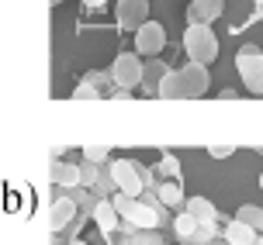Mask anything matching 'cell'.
Instances as JSON below:
<instances>
[{"label":"cell","instance_id":"5b68a950","mask_svg":"<svg viewBox=\"0 0 263 245\" xmlns=\"http://www.w3.org/2000/svg\"><path fill=\"white\" fill-rule=\"evenodd\" d=\"M166 45V28L159 25V21H145L139 31H135V52L145 55V59H156L159 52Z\"/></svg>","mask_w":263,"mask_h":245},{"label":"cell","instance_id":"6da1fadb","mask_svg":"<svg viewBox=\"0 0 263 245\" xmlns=\"http://www.w3.org/2000/svg\"><path fill=\"white\" fill-rule=\"evenodd\" d=\"M208 87H211L208 66L187 63L184 69H170V73L163 76L156 97H163V100H194V97H204Z\"/></svg>","mask_w":263,"mask_h":245},{"label":"cell","instance_id":"603a6c76","mask_svg":"<svg viewBox=\"0 0 263 245\" xmlns=\"http://www.w3.org/2000/svg\"><path fill=\"white\" fill-rule=\"evenodd\" d=\"M73 97H77V100H97L101 93H97V87H93V83H80L77 90H73Z\"/></svg>","mask_w":263,"mask_h":245},{"label":"cell","instance_id":"8fae6325","mask_svg":"<svg viewBox=\"0 0 263 245\" xmlns=\"http://www.w3.org/2000/svg\"><path fill=\"white\" fill-rule=\"evenodd\" d=\"M128 224H135V228H159L163 218H159L156 207L145 204L142 197H139V200H135V211H132V218H128Z\"/></svg>","mask_w":263,"mask_h":245},{"label":"cell","instance_id":"83f0119b","mask_svg":"<svg viewBox=\"0 0 263 245\" xmlns=\"http://www.w3.org/2000/svg\"><path fill=\"white\" fill-rule=\"evenodd\" d=\"M260 190H263V173H260Z\"/></svg>","mask_w":263,"mask_h":245},{"label":"cell","instance_id":"7c38bea8","mask_svg":"<svg viewBox=\"0 0 263 245\" xmlns=\"http://www.w3.org/2000/svg\"><path fill=\"white\" fill-rule=\"evenodd\" d=\"M197 228H201V221H197L191 211H180V214L173 218V235H177V242H180V245H191V242H194Z\"/></svg>","mask_w":263,"mask_h":245},{"label":"cell","instance_id":"4fadbf2b","mask_svg":"<svg viewBox=\"0 0 263 245\" xmlns=\"http://www.w3.org/2000/svg\"><path fill=\"white\" fill-rule=\"evenodd\" d=\"M93 221H97L101 235H107V232H115V228H118L121 214L115 211V204H111V200H97V207H93Z\"/></svg>","mask_w":263,"mask_h":245},{"label":"cell","instance_id":"e0dca14e","mask_svg":"<svg viewBox=\"0 0 263 245\" xmlns=\"http://www.w3.org/2000/svg\"><path fill=\"white\" fill-rule=\"evenodd\" d=\"M163 76H166V66L156 63V59H149V63H145V73H142V87L156 93L159 83H163Z\"/></svg>","mask_w":263,"mask_h":245},{"label":"cell","instance_id":"2e32d148","mask_svg":"<svg viewBox=\"0 0 263 245\" xmlns=\"http://www.w3.org/2000/svg\"><path fill=\"white\" fill-rule=\"evenodd\" d=\"M184 211H191L197 221H218V211H215V204H211L208 197H187Z\"/></svg>","mask_w":263,"mask_h":245},{"label":"cell","instance_id":"8992f818","mask_svg":"<svg viewBox=\"0 0 263 245\" xmlns=\"http://www.w3.org/2000/svg\"><path fill=\"white\" fill-rule=\"evenodd\" d=\"M115 21L125 31H139L149 21V0H118L115 4Z\"/></svg>","mask_w":263,"mask_h":245},{"label":"cell","instance_id":"52a82bcc","mask_svg":"<svg viewBox=\"0 0 263 245\" xmlns=\"http://www.w3.org/2000/svg\"><path fill=\"white\" fill-rule=\"evenodd\" d=\"M80 214V207H77V200L66 194V197H55L52 204H49V224H52V235H59V232H66L69 224H73V218Z\"/></svg>","mask_w":263,"mask_h":245},{"label":"cell","instance_id":"ffe728a7","mask_svg":"<svg viewBox=\"0 0 263 245\" xmlns=\"http://www.w3.org/2000/svg\"><path fill=\"white\" fill-rule=\"evenodd\" d=\"M135 200H139V197H128V194H121V190H115L111 204H115V211L121 214V221H128V218H132V211H135Z\"/></svg>","mask_w":263,"mask_h":245},{"label":"cell","instance_id":"9a60e30c","mask_svg":"<svg viewBox=\"0 0 263 245\" xmlns=\"http://www.w3.org/2000/svg\"><path fill=\"white\" fill-rule=\"evenodd\" d=\"M128 245H166V235H159V228H135V224H128Z\"/></svg>","mask_w":263,"mask_h":245},{"label":"cell","instance_id":"ba28073f","mask_svg":"<svg viewBox=\"0 0 263 245\" xmlns=\"http://www.w3.org/2000/svg\"><path fill=\"white\" fill-rule=\"evenodd\" d=\"M225 14V0H191L187 4V25H211Z\"/></svg>","mask_w":263,"mask_h":245},{"label":"cell","instance_id":"d4e9b609","mask_svg":"<svg viewBox=\"0 0 263 245\" xmlns=\"http://www.w3.org/2000/svg\"><path fill=\"white\" fill-rule=\"evenodd\" d=\"M83 4H87V7H104L107 0H83Z\"/></svg>","mask_w":263,"mask_h":245},{"label":"cell","instance_id":"484cf974","mask_svg":"<svg viewBox=\"0 0 263 245\" xmlns=\"http://www.w3.org/2000/svg\"><path fill=\"white\" fill-rule=\"evenodd\" d=\"M69 245H90V242H83V238H69Z\"/></svg>","mask_w":263,"mask_h":245},{"label":"cell","instance_id":"44dd1931","mask_svg":"<svg viewBox=\"0 0 263 245\" xmlns=\"http://www.w3.org/2000/svg\"><path fill=\"white\" fill-rule=\"evenodd\" d=\"M260 211H263V207H256V204H242V207L236 211V221H242V224H253V228H256Z\"/></svg>","mask_w":263,"mask_h":245},{"label":"cell","instance_id":"277c9868","mask_svg":"<svg viewBox=\"0 0 263 245\" xmlns=\"http://www.w3.org/2000/svg\"><path fill=\"white\" fill-rule=\"evenodd\" d=\"M142 73H145V63H142L139 52H121V55H115V63H111V83L118 90L142 87Z\"/></svg>","mask_w":263,"mask_h":245},{"label":"cell","instance_id":"f546056e","mask_svg":"<svg viewBox=\"0 0 263 245\" xmlns=\"http://www.w3.org/2000/svg\"><path fill=\"white\" fill-rule=\"evenodd\" d=\"M52 4H59V0H52Z\"/></svg>","mask_w":263,"mask_h":245},{"label":"cell","instance_id":"7a4b0ae2","mask_svg":"<svg viewBox=\"0 0 263 245\" xmlns=\"http://www.w3.org/2000/svg\"><path fill=\"white\" fill-rule=\"evenodd\" d=\"M184 52H187V59H191V63L211 66L215 59H218L222 45H218V35L211 31V25H187V31H184Z\"/></svg>","mask_w":263,"mask_h":245},{"label":"cell","instance_id":"7402d4cb","mask_svg":"<svg viewBox=\"0 0 263 245\" xmlns=\"http://www.w3.org/2000/svg\"><path fill=\"white\" fill-rule=\"evenodd\" d=\"M101 169H104V166H93V162H87V159H83V162H80V176H83V187H93V183L101 180Z\"/></svg>","mask_w":263,"mask_h":245},{"label":"cell","instance_id":"ac0fdd59","mask_svg":"<svg viewBox=\"0 0 263 245\" xmlns=\"http://www.w3.org/2000/svg\"><path fill=\"white\" fill-rule=\"evenodd\" d=\"M156 173L163 176V180H180V159L173 152H163L156 162Z\"/></svg>","mask_w":263,"mask_h":245},{"label":"cell","instance_id":"4316f807","mask_svg":"<svg viewBox=\"0 0 263 245\" xmlns=\"http://www.w3.org/2000/svg\"><path fill=\"white\" fill-rule=\"evenodd\" d=\"M256 232H263V211H260V221H256Z\"/></svg>","mask_w":263,"mask_h":245},{"label":"cell","instance_id":"f1b7e54d","mask_svg":"<svg viewBox=\"0 0 263 245\" xmlns=\"http://www.w3.org/2000/svg\"><path fill=\"white\" fill-rule=\"evenodd\" d=\"M256 245H263V232H260V242H256Z\"/></svg>","mask_w":263,"mask_h":245},{"label":"cell","instance_id":"d6986e66","mask_svg":"<svg viewBox=\"0 0 263 245\" xmlns=\"http://www.w3.org/2000/svg\"><path fill=\"white\" fill-rule=\"evenodd\" d=\"M83 159L93 162V166H107V162H115V159H111V145H83Z\"/></svg>","mask_w":263,"mask_h":245},{"label":"cell","instance_id":"30bf717a","mask_svg":"<svg viewBox=\"0 0 263 245\" xmlns=\"http://www.w3.org/2000/svg\"><path fill=\"white\" fill-rule=\"evenodd\" d=\"M52 183H55V187H63V190L83 187L80 166H73V162H55V159H52Z\"/></svg>","mask_w":263,"mask_h":245},{"label":"cell","instance_id":"9c48e42d","mask_svg":"<svg viewBox=\"0 0 263 245\" xmlns=\"http://www.w3.org/2000/svg\"><path fill=\"white\" fill-rule=\"evenodd\" d=\"M225 242L229 245H256L260 242V232L253 228V224H242V221H229L225 224Z\"/></svg>","mask_w":263,"mask_h":245},{"label":"cell","instance_id":"5bb4252c","mask_svg":"<svg viewBox=\"0 0 263 245\" xmlns=\"http://www.w3.org/2000/svg\"><path fill=\"white\" fill-rule=\"evenodd\" d=\"M156 194H159V200H163L166 207H180V204H187V197H184V187H180V180H159Z\"/></svg>","mask_w":263,"mask_h":245},{"label":"cell","instance_id":"3957f363","mask_svg":"<svg viewBox=\"0 0 263 245\" xmlns=\"http://www.w3.org/2000/svg\"><path fill=\"white\" fill-rule=\"evenodd\" d=\"M236 73L250 93H263V52L256 45H242L236 52Z\"/></svg>","mask_w":263,"mask_h":245},{"label":"cell","instance_id":"cb8c5ba5","mask_svg":"<svg viewBox=\"0 0 263 245\" xmlns=\"http://www.w3.org/2000/svg\"><path fill=\"white\" fill-rule=\"evenodd\" d=\"M232 152H236V145H208V155H211V159H229Z\"/></svg>","mask_w":263,"mask_h":245}]
</instances>
